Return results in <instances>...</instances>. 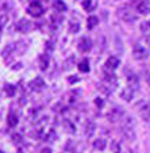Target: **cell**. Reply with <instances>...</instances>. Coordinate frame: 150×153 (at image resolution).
<instances>
[{
  "instance_id": "cell-1",
  "label": "cell",
  "mask_w": 150,
  "mask_h": 153,
  "mask_svg": "<svg viewBox=\"0 0 150 153\" xmlns=\"http://www.w3.org/2000/svg\"><path fill=\"white\" fill-rule=\"evenodd\" d=\"M27 12H29L30 15H33L34 18H38L44 14V7L41 6L38 1H34V3H31L27 7Z\"/></svg>"
},
{
  "instance_id": "cell-2",
  "label": "cell",
  "mask_w": 150,
  "mask_h": 153,
  "mask_svg": "<svg viewBox=\"0 0 150 153\" xmlns=\"http://www.w3.org/2000/svg\"><path fill=\"white\" fill-rule=\"evenodd\" d=\"M139 115L143 121L149 122L150 121V102H143L139 108Z\"/></svg>"
},
{
  "instance_id": "cell-3",
  "label": "cell",
  "mask_w": 150,
  "mask_h": 153,
  "mask_svg": "<svg viewBox=\"0 0 150 153\" xmlns=\"http://www.w3.org/2000/svg\"><path fill=\"white\" fill-rule=\"evenodd\" d=\"M119 16H120L122 20H124V22H127V23L135 22V20L138 19V16H137L135 14H133L131 11H127V10H124V11H120V12H119Z\"/></svg>"
},
{
  "instance_id": "cell-4",
  "label": "cell",
  "mask_w": 150,
  "mask_h": 153,
  "mask_svg": "<svg viewBox=\"0 0 150 153\" xmlns=\"http://www.w3.org/2000/svg\"><path fill=\"white\" fill-rule=\"evenodd\" d=\"M77 48L81 53H87V52H89L91 48H92V42H91V39H88V38H81Z\"/></svg>"
},
{
  "instance_id": "cell-5",
  "label": "cell",
  "mask_w": 150,
  "mask_h": 153,
  "mask_svg": "<svg viewBox=\"0 0 150 153\" xmlns=\"http://www.w3.org/2000/svg\"><path fill=\"white\" fill-rule=\"evenodd\" d=\"M122 117H123V111L119 110V108H114V110H111L110 113L107 114V118H108V121H110V122L120 121Z\"/></svg>"
},
{
  "instance_id": "cell-6",
  "label": "cell",
  "mask_w": 150,
  "mask_h": 153,
  "mask_svg": "<svg viewBox=\"0 0 150 153\" xmlns=\"http://www.w3.org/2000/svg\"><path fill=\"white\" fill-rule=\"evenodd\" d=\"M133 57L135 60H145L147 57V50L142 46H135L133 50Z\"/></svg>"
},
{
  "instance_id": "cell-7",
  "label": "cell",
  "mask_w": 150,
  "mask_h": 153,
  "mask_svg": "<svg viewBox=\"0 0 150 153\" xmlns=\"http://www.w3.org/2000/svg\"><path fill=\"white\" fill-rule=\"evenodd\" d=\"M119 64H120V61H119L118 57H110V58H107L106 64H104V67H106V69H110V71H114L116 69V68L119 67Z\"/></svg>"
},
{
  "instance_id": "cell-8",
  "label": "cell",
  "mask_w": 150,
  "mask_h": 153,
  "mask_svg": "<svg viewBox=\"0 0 150 153\" xmlns=\"http://www.w3.org/2000/svg\"><path fill=\"white\" fill-rule=\"evenodd\" d=\"M29 85H30V88H31V90L41 91L45 87V81H44V79H42V77H35L33 81H30Z\"/></svg>"
},
{
  "instance_id": "cell-9",
  "label": "cell",
  "mask_w": 150,
  "mask_h": 153,
  "mask_svg": "<svg viewBox=\"0 0 150 153\" xmlns=\"http://www.w3.org/2000/svg\"><path fill=\"white\" fill-rule=\"evenodd\" d=\"M120 98L126 102H130L131 99L134 98V90H131L130 87H127V88H123L120 91Z\"/></svg>"
},
{
  "instance_id": "cell-10",
  "label": "cell",
  "mask_w": 150,
  "mask_h": 153,
  "mask_svg": "<svg viewBox=\"0 0 150 153\" xmlns=\"http://www.w3.org/2000/svg\"><path fill=\"white\" fill-rule=\"evenodd\" d=\"M127 83H129L131 90H137L139 85V80H138V77H137V75H134V73L127 75Z\"/></svg>"
},
{
  "instance_id": "cell-11",
  "label": "cell",
  "mask_w": 150,
  "mask_h": 153,
  "mask_svg": "<svg viewBox=\"0 0 150 153\" xmlns=\"http://www.w3.org/2000/svg\"><path fill=\"white\" fill-rule=\"evenodd\" d=\"M31 23H30L29 20H26V19H22L18 23V30L19 31H22V33H27V31H30L31 30Z\"/></svg>"
},
{
  "instance_id": "cell-12",
  "label": "cell",
  "mask_w": 150,
  "mask_h": 153,
  "mask_svg": "<svg viewBox=\"0 0 150 153\" xmlns=\"http://www.w3.org/2000/svg\"><path fill=\"white\" fill-rule=\"evenodd\" d=\"M95 130H96L95 122L88 121L87 123H85V136H87V137H92L93 133H95Z\"/></svg>"
},
{
  "instance_id": "cell-13",
  "label": "cell",
  "mask_w": 150,
  "mask_h": 153,
  "mask_svg": "<svg viewBox=\"0 0 150 153\" xmlns=\"http://www.w3.org/2000/svg\"><path fill=\"white\" fill-rule=\"evenodd\" d=\"M7 123H8V126H11V127H15L18 125V117H16V114L15 113H10L8 114V117H7Z\"/></svg>"
},
{
  "instance_id": "cell-14",
  "label": "cell",
  "mask_w": 150,
  "mask_h": 153,
  "mask_svg": "<svg viewBox=\"0 0 150 153\" xmlns=\"http://www.w3.org/2000/svg\"><path fill=\"white\" fill-rule=\"evenodd\" d=\"M98 23H99V19L96 16H89L87 19V27L89 30H92V29H95L96 26H98Z\"/></svg>"
},
{
  "instance_id": "cell-15",
  "label": "cell",
  "mask_w": 150,
  "mask_h": 153,
  "mask_svg": "<svg viewBox=\"0 0 150 153\" xmlns=\"http://www.w3.org/2000/svg\"><path fill=\"white\" fill-rule=\"evenodd\" d=\"M77 68H78V71H80V72L87 73V72H89V62H88L87 60H83L77 65Z\"/></svg>"
},
{
  "instance_id": "cell-16",
  "label": "cell",
  "mask_w": 150,
  "mask_h": 153,
  "mask_svg": "<svg viewBox=\"0 0 150 153\" xmlns=\"http://www.w3.org/2000/svg\"><path fill=\"white\" fill-rule=\"evenodd\" d=\"M106 146H107L106 141H104V140H101V138L95 140V142H93V148H95L96 150H104V149H106Z\"/></svg>"
},
{
  "instance_id": "cell-17",
  "label": "cell",
  "mask_w": 150,
  "mask_h": 153,
  "mask_svg": "<svg viewBox=\"0 0 150 153\" xmlns=\"http://www.w3.org/2000/svg\"><path fill=\"white\" fill-rule=\"evenodd\" d=\"M47 65H49V57H47L46 54L41 56V57H39V68L42 71H45L47 68Z\"/></svg>"
},
{
  "instance_id": "cell-18",
  "label": "cell",
  "mask_w": 150,
  "mask_h": 153,
  "mask_svg": "<svg viewBox=\"0 0 150 153\" xmlns=\"http://www.w3.org/2000/svg\"><path fill=\"white\" fill-rule=\"evenodd\" d=\"M4 92H6V95L8 96V98H12V96L15 95V87L11 85V84H6V85H4Z\"/></svg>"
},
{
  "instance_id": "cell-19",
  "label": "cell",
  "mask_w": 150,
  "mask_h": 153,
  "mask_svg": "<svg viewBox=\"0 0 150 153\" xmlns=\"http://www.w3.org/2000/svg\"><path fill=\"white\" fill-rule=\"evenodd\" d=\"M54 8H55V11H58V12H64L65 10H67V6H65L64 1H61V0H55L54 1Z\"/></svg>"
},
{
  "instance_id": "cell-20",
  "label": "cell",
  "mask_w": 150,
  "mask_h": 153,
  "mask_svg": "<svg viewBox=\"0 0 150 153\" xmlns=\"http://www.w3.org/2000/svg\"><path fill=\"white\" fill-rule=\"evenodd\" d=\"M137 10H138L141 14H149V7H147V4L145 3V1H142V3L138 4V7H137Z\"/></svg>"
},
{
  "instance_id": "cell-21",
  "label": "cell",
  "mask_w": 150,
  "mask_h": 153,
  "mask_svg": "<svg viewBox=\"0 0 150 153\" xmlns=\"http://www.w3.org/2000/svg\"><path fill=\"white\" fill-rule=\"evenodd\" d=\"M141 31L145 34H149L150 33V22H142L141 23Z\"/></svg>"
},
{
  "instance_id": "cell-22",
  "label": "cell",
  "mask_w": 150,
  "mask_h": 153,
  "mask_svg": "<svg viewBox=\"0 0 150 153\" xmlns=\"http://www.w3.org/2000/svg\"><path fill=\"white\" fill-rule=\"evenodd\" d=\"M83 8L87 10V11H91V10L93 8L92 0H83Z\"/></svg>"
},
{
  "instance_id": "cell-23",
  "label": "cell",
  "mask_w": 150,
  "mask_h": 153,
  "mask_svg": "<svg viewBox=\"0 0 150 153\" xmlns=\"http://www.w3.org/2000/svg\"><path fill=\"white\" fill-rule=\"evenodd\" d=\"M10 52H12V45H11V43H10V45H7V46L3 49V52H1V56H3V57H7V56L10 54Z\"/></svg>"
},
{
  "instance_id": "cell-24",
  "label": "cell",
  "mask_w": 150,
  "mask_h": 153,
  "mask_svg": "<svg viewBox=\"0 0 150 153\" xmlns=\"http://www.w3.org/2000/svg\"><path fill=\"white\" fill-rule=\"evenodd\" d=\"M78 30H80V25H78V22L76 23V22H72L70 23V31L72 33H77Z\"/></svg>"
},
{
  "instance_id": "cell-25",
  "label": "cell",
  "mask_w": 150,
  "mask_h": 153,
  "mask_svg": "<svg viewBox=\"0 0 150 153\" xmlns=\"http://www.w3.org/2000/svg\"><path fill=\"white\" fill-rule=\"evenodd\" d=\"M112 150H114V153L120 152V146H119V144L116 141H112Z\"/></svg>"
},
{
  "instance_id": "cell-26",
  "label": "cell",
  "mask_w": 150,
  "mask_h": 153,
  "mask_svg": "<svg viewBox=\"0 0 150 153\" xmlns=\"http://www.w3.org/2000/svg\"><path fill=\"white\" fill-rule=\"evenodd\" d=\"M95 104H96V106H98V107H100V108H101V107L104 106V102H103V99H100V98H96V99H95Z\"/></svg>"
},
{
  "instance_id": "cell-27",
  "label": "cell",
  "mask_w": 150,
  "mask_h": 153,
  "mask_svg": "<svg viewBox=\"0 0 150 153\" xmlns=\"http://www.w3.org/2000/svg\"><path fill=\"white\" fill-rule=\"evenodd\" d=\"M68 81H69L70 84H75L78 81V77L77 76H69V77H68Z\"/></svg>"
},
{
  "instance_id": "cell-28",
  "label": "cell",
  "mask_w": 150,
  "mask_h": 153,
  "mask_svg": "<svg viewBox=\"0 0 150 153\" xmlns=\"http://www.w3.org/2000/svg\"><path fill=\"white\" fill-rule=\"evenodd\" d=\"M65 127H68V129H69V133H75V126H73V125H70V122L67 121V123H65Z\"/></svg>"
},
{
  "instance_id": "cell-29",
  "label": "cell",
  "mask_w": 150,
  "mask_h": 153,
  "mask_svg": "<svg viewBox=\"0 0 150 153\" xmlns=\"http://www.w3.org/2000/svg\"><path fill=\"white\" fill-rule=\"evenodd\" d=\"M12 140H14V141L16 142V144H19V142H20V140H22V137H20L19 134H16V133H15V134H12Z\"/></svg>"
},
{
  "instance_id": "cell-30",
  "label": "cell",
  "mask_w": 150,
  "mask_h": 153,
  "mask_svg": "<svg viewBox=\"0 0 150 153\" xmlns=\"http://www.w3.org/2000/svg\"><path fill=\"white\" fill-rule=\"evenodd\" d=\"M42 153H52V150H50V149H47V148H46V149H44V150H42Z\"/></svg>"
},
{
  "instance_id": "cell-31",
  "label": "cell",
  "mask_w": 150,
  "mask_h": 153,
  "mask_svg": "<svg viewBox=\"0 0 150 153\" xmlns=\"http://www.w3.org/2000/svg\"><path fill=\"white\" fill-rule=\"evenodd\" d=\"M0 153H4V152H3V150H0Z\"/></svg>"
}]
</instances>
